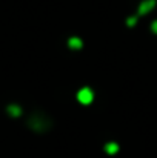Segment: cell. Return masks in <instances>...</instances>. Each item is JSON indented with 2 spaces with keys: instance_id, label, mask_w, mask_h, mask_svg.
<instances>
[{
  "instance_id": "cell-1",
  "label": "cell",
  "mask_w": 157,
  "mask_h": 158,
  "mask_svg": "<svg viewBox=\"0 0 157 158\" xmlns=\"http://www.w3.org/2000/svg\"><path fill=\"white\" fill-rule=\"evenodd\" d=\"M26 126L34 132L43 134V132H48L52 127V121L51 118L43 112H33L26 120Z\"/></svg>"
},
{
  "instance_id": "cell-2",
  "label": "cell",
  "mask_w": 157,
  "mask_h": 158,
  "mask_svg": "<svg viewBox=\"0 0 157 158\" xmlns=\"http://www.w3.org/2000/svg\"><path fill=\"white\" fill-rule=\"evenodd\" d=\"M76 98H77V102H79L80 105L88 106L94 102V92H93L91 88H86V86H85V88H82V89L77 91Z\"/></svg>"
},
{
  "instance_id": "cell-3",
  "label": "cell",
  "mask_w": 157,
  "mask_h": 158,
  "mask_svg": "<svg viewBox=\"0 0 157 158\" xmlns=\"http://www.w3.org/2000/svg\"><path fill=\"white\" fill-rule=\"evenodd\" d=\"M154 6H156V0H143V2H140V5H139L137 14H139V15H146V14H150V12L154 9Z\"/></svg>"
},
{
  "instance_id": "cell-4",
  "label": "cell",
  "mask_w": 157,
  "mask_h": 158,
  "mask_svg": "<svg viewBox=\"0 0 157 158\" xmlns=\"http://www.w3.org/2000/svg\"><path fill=\"white\" fill-rule=\"evenodd\" d=\"M68 48L71 49V51H79V49H82L83 48V42H82V39L80 37H69L68 39Z\"/></svg>"
},
{
  "instance_id": "cell-5",
  "label": "cell",
  "mask_w": 157,
  "mask_h": 158,
  "mask_svg": "<svg viewBox=\"0 0 157 158\" xmlns=\"http://www.w3.org/2000/svg\"><path fill=\"white\" fill-rule=\"evenodd\" d=\"M6 112H8V115H9V117H12V118H17V117H22V115H23V109H22L19 105H15V103L8 105Z\"/></svg>"
},
{
  "instance_id": "cell-6",
  "label": "cell",
  "mask_w": 157,
  "mask_h": 158,
  "mask_svg": "<svg viewBox=\"0 0 157 158\" xmlns=\"http://www.w3.org/2000/svg\"><path fill=\"white\" fill-rule=\"evenodd\" d=\"M103 149H105V152H106L108 155H116V154L119 152V144L114 143V141H109V143L105 144Z\"/></svg>"
},
{
  "instance_id": "cell-7",
  "label": "cell",
  "mask_w": 157,
  "mask_h": 158,
  "mask_svg": "<svg viewBox=\"0 0 157 158\" xmlns=\"http://www.w3.org/2000/svg\"><path fill=\"white\" fill-rule=\"evenodd\" d=\"M126 25H128V28H134V26L137 25V17H136V15L128 17V19H126Z\"/></svg>"
},
{
  "instance_id": "cell-8",
  "label": "cell",
  "mask_w": 157,
  "mask_h": 158,
  "mask_svg": "<svg viewBox=\"0 0 157 158\" xmlns=\"http://www.w3.org/2000/svg\"><path fill=\"white\" fill-rule=\"evenodd\" d=\"M151 31H153L154 34H157V20H154V22L151 23Z\"/></svg>"
}]
</instances>
